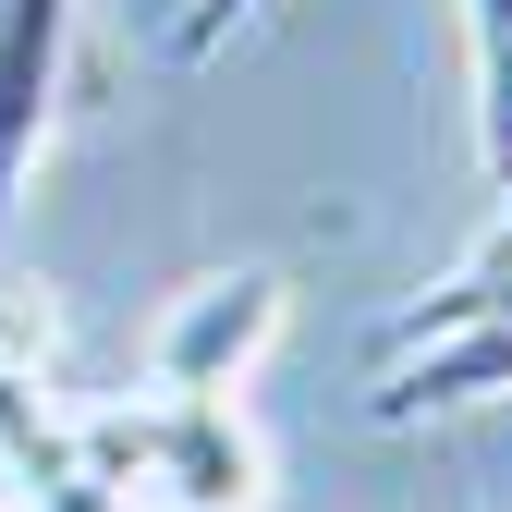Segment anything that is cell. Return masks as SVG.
I'll return each instance as SVG.
<instances>
[{"label":"cell","mask_w":512,"mask_h":512,"mask_svg":"<svg viewBox=\"0 0 512 512\" xmlns=\"http://www.w3.org/2000/svg\"><path fill=\"white\" fill-rule=\"evenodd\" d=\"M500 391H512V281H439L378 330V391H366L378 427H427Z\"/></svg>","instance_id":"obj_1"},{"label":"cell","mask_w":512,"mask_h":512,"mask_svg":"<svg viewBox=\"0 0 512 512\" xmlns=\"http://www.w3.org/2000/svg\"><path fill=\"white\" fill-rule=\"evenodd\" d=\"M86 464L110 488H159L171 512H256L269 500V452L232 403H171L147 391L135 415H98L86 427Z\"/></svg>","instance_id":"obj_2"},{"label":"cell","mask_w":512,"mask_h":512,"mask_svg":"<svg viewBox=\"0 0 512 512\" xmlns=\"http://www.w3.org/2000/svg\"><path fill=\"white\" fill-rule=\"evenodd\" d=\"M269 342H281V269H220V281H196V293H171V317L147 330V391L220 403Z\"/></svg>","instance_id":"obj_3"},{"label":"cell","mask_w":512,"mask_h":512,"mask_svg":"<svg viewBox=\"0 0 512 512\" xmlns=\"http://www.w3.org/2000/svg\"><path fill=\"white\" fill-rule=\"evenodd\" d=\"M61 37H74V0H0V232H13L25 171H37V135H49Z\"/></svg>","instance_id":"obj_4"},{"label":"cell","mask_w":512,"mask_h":512,"mask_svg":"<svg viewBox=\"0 0 512 512\" xmlns=\"http://www.w3.org/2000/svg\"><path fill=\"white\" fill-rule=\"evenodd\" d=\"M464 37H476V147L488 183H512V0H464Z\"/></svg>","instance_id":"obj_5"},{"label":"cell","mask_w":512,"mask_h":512,"mask_svg":"<svg viewBox=\"0 0 512 512\" xmlns=\"http://www.w3.org/2000/svg\"><path fill=\"white\" fill-rule=\"evenodd\" d=\"M244 13H256V0H183V25H171V37H183V61H208V49H220Z\"/></svg>","instance_id":"obj_6"},{"label":"cell","mask_w":512,"mask_h":512,"mask_svg":"<svg viewBox=\"0 0 512 512\" xmlns=\"http://www.w3.org/2000/svg\"><path fill=\"white\" fill-rule=\"evenodd\" d=\"M452 281H512V220H500V232H488V244L464 256V269H452Z\"/></svg>","instance_id":"obj_7"}]
</instances>
